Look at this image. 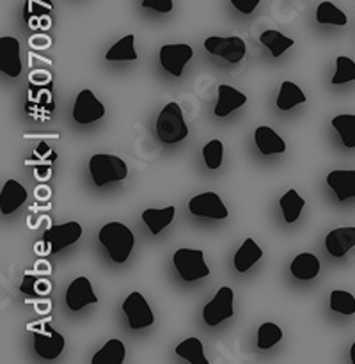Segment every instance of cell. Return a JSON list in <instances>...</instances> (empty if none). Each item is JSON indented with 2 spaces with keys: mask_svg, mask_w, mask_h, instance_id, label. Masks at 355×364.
I'll list each match as a JSON object with an SVG mask.
<instances>
[{
  "mask_svg": "<svg viewBox=\"0 0 355 364\" xmlns=\"http://www.w3.org/2000/svg\"><path fill=\"white\" fill-rule=\"evenodd\" d=\"M98 297L92 291L91 281L87 277H77L73 283L67 287L66 291V304L71 311H80L85 306L96 304Z\"/></svg>",
  "mask_w": 355,
  "mask_h": 364,
  "instance_id": "cell-14",
  "label": "cell"
},
{
  "mask_svg": "<svg viewBox=\"0 0 355 364\" xmlns=\"http://www.w3.org/2000/svg\"><path fill=\"white\" fill-rule=\"evenodd\" d=\"M160 64L165 71H169L173 77H181L183 75L185 66H187L188 60L194 55V50L190 45H163L160 48Z\"/></svg>",
  "mask_w": 355,
  "mask_h": 364,
  "instance_id": "cell-10",
  "label": "cell"
},
{
  "mask_svg": "<svg viewBox=\"0 0 355 364\" xmlns=\"http://www.w3.org/2000/svg\"><path fill=\"white\" fill-rule=\"evenodd\" d=\"M124 355V343L121 340H109L94 355H92L91 364H123Z\"/></svg>",
  "mask_w": 355,
  "mask_h": 364,
  "instance_id": "cell-22",
  "label": "cell"
},
{
  "mask_svg": "<svg viewBox=\"0 0 355 364\" xmlns=\"http://www.w3.org/2000/svg\"><path fill=\"white\" fill-rule=\"evenodd\" d=\"M25 201H27V191L20 181L9 180L4 183L2 192H0V212H2V215L14 213Z\"/></svg>",
  "mask_w": 355,
  "mask_h": 364,
  "instance_id": "cell-16",
  "label": "cell"
},
{
  "mask_svg": "<svg viewBox=\"0 0 355 364\" xmlns=\"http://www.w3.org/2000/svg\"><path fill=\"white\" fill-rule=\"evenodd\" d=\"M48 39H39V38H32L31 39V45H39V48H45V46H48Z\"/></svg>",
  "mask_w": 355,
  "mask_h": 364,
  "instance_id": "cell-38",
  "label": "cell"
},
{
  "mask_svg": "<svg viewBox=\"0 0 355 364\" xmlns=\"http://www.w3.org/2000/svg\"><path fill=\"white\" fill-rule=\"evenodd\" d=\"M350 361H351V364H355V343L351 345V348H350Z\"/></svg>",
  "mask_w": 355,
  "mask_h": 364,
  "instance_id": "cell-39",
  "label": "cell"
},
{
  "mask_svg": "<svg viewBox=\"0 0 355 364\" xmlns=\"http://www.w3.org/2000/svg\"><path fill=\"white\" fill-rule=\"evenodd\" d=\"M99 242L106 249L112 262L124 263L131 255L135 245V237L128 226L121 223H109L99 230Z\"/></svg>",
  "mask_w": 355,
  "mask_h": 364,
  "instance_id": "cell-1",
  "label": "cell"
},
{
  "mask_svg": "<svg viewBox=\"0 0 355 364\" xmlns=\"http://www.w3.org/2000/svg\"><path fill=\"white\" fill-rule=\"evenodd\" d=\"M279 206L280 210H283L284 220H286L288 224H293L295 220L300 217L302 210H304L305 206V201L300 198V194H298L295 188H290V191L279 199Z\"/></svg>",
  "mask_w": 355,
  "mask_h": 364,
  "instance_id": "cell-24",
  "label": "cell"
},
{
  "mask_svg": "<svg viewBox=\"0 0 355 364\" xmlns=\"http://www.w3.org/2000/svg\"><path fill=\"white\" fill-rule=\"evenodd\" d=\"M89 171L96 187H105L114 181H123L128 176V167L124 160L116 155H92L89 159Z\"/></svg>",
  "mask_w": 355,
  "mask_h": 364,
  "instance_id": "cell-3",
  "label": "cell"
},
{
  "mask_svg": "<svg viewBox=\"0 0 355 364\" xmlns=\"http://www.w3.org/2000/svg\"><path fill=\"white\" fill-rule=\"evenodd\" d=\"M355 80V63L350 59V57H337L336 59V73L332 77L334 85L346 84V82Z\"/></svg>",
  "mask_w": 355,
  "mask_h": 364,
  "instance_id": "cell-33",
  "label": "cell"
},
{
  "mask_svg": "<svg viewBox=\"0 0 355 364\" xmlns=\"http://www.w3.org/2000/svg\"><path fill=\"white\" fill-rule=\"evenodd\" d=\"M234 315V291L233 288L222 287L217 291L215 297L204 306L202 309V320L206 326L215 327L224 320L231 318Z\"/></svg>",
  "mask_w": 355,
  "mask_h": 364,
  "instance_id": "cell-5",
  "label": "cell"
},
{
  "mask_svg": "<svg viewBox=\"0 0 355 364\" xmlns=\"http://www.w3.org/2000/svg\"><path fill=\"white\" fill-rule=\"evenodd\" d=\"M174 213H176V208H174V206H165L163 210L149 208L142 213V220H144L146 226L149 228L151 235H158L160 231H163V228H167L173 223Z\"/></svg>",
  "mask_w": 355,
  "mask_h": 364,
  "instance_id": "cell-23",
  "label": "cell"
},
{
  "mask_svg": "<svg viewBox=\"0 0 355 364\" xmlns=\"http://www.w3.org/2000/svg\"><path fill=\"white\" fill-rule=\"evenodd\" d=\"M332 127L339 134L346 148H355V114H341L332 119Z\"/></svg>",
  "mask_w": 355,
  "mask_h": 364,
  "instance_id": "cell-29",
  "label": "cell"
},
{
  "mask_svg": "<svg viewBox=\"0 0 355 364\" xmlns=\"http://www.w3.org/2000/svg\"><path fill=\"white\" fill-rule=\"evenodd\" d=\"M204 48L212 55L222 57V59H226L231 64L240 63L245 57V52H247L245 41L241 38H238V36H229V38L209 36L204 41Z\"/></svg>",
  "mask_w": 355,
  "mask_h": 364,
  "instance_id": "cell-6",
  "label": "cell"
},
{
  "mask_svg": "<svg viewBox=\"0 0 355 364\" xmlns=\"http://www.w3.org/2000/svg\"><path fill=\"white\" fill-rule=\"evenodd\" d=\"M316 21L318 23H332V25H346L348 18L339 7L334 6L332 2H322L316 9Z\"/></svg>",
  "mask_w": 355,
  "mask_h": 364,
  "instance_id": "cell-30",
  "label": "cell"
},
{
  "mask_svg": "<svg viewBox=\"0 0 355 364\" xmlns=\"http://www.w3.org/2000/svg\"><path fill=\"white\" fill-rule=\"evenodd\" d=\"M259 2H261V0H231V4L234 6V9H238L240 13H244V14H251L252 11L258 7Z\"/></svg>",
  "mask_w": 355,
  "mask_h": 364,
  "instance_id": "cell-36",
  "label": "cell"
},
{
  "mask_svg": "<svg viewBox=\"0 0 355 364\" xmlns=\"http://www.w3.org/2000/svg\"><path fill=\"white\" fill-rule=\"evenodd\" d=\"M106 60H137V52H135V36L128 34L121 38L114 46H110L109 52L105 53Z\"/></svg>",
  "mask_w": 355,
  "mask_h": 364,
  "instance_id": "cell-28",
  "label": "cell"
},
{
  "mask_svg": "<svg viewBox=\"0 0 355 364\" xmlns=\"http://www.w3.org/2000/svg\"><path fill=\"white\" fill-rule=\"evenodd\" d=\"M121 308H123L124 315H126L128 326H130L131 331L146 329V327L153 326V322H155V315H153L148 301L138 291L128 295Z\"/></svg>",
  "mask_w": 355,
  "mask_h": 364,
  "instance_id": "cell-7",
  "label": "cell"
},
{
  "mask_svg": "<svg viewBox=\"0 0 355 364\" xmlns=\"http://www.w3.org/2000/svg\"><path fill=\"white\" fill-rule=\"evenodd\" d=\"M0 71L7 77H18L21 73L20 41L11 36L0 38Z\"/></svg>",
  "mask_w": 355,
  "mask_h": 364,
  "instance_id": "cell-12",
  "label": "cell"
},
{
  "mask_svg": "<svg viewBox=\"0 0 355 364\" xmlns=\"http://www.w3.org/2000/svg\"><path fill=\"white\" fill-rule=\"evenodd\" d=\"M280 340H283V329H280L279 326H275V323L266 322L258 329V347L261 348V350L273 347V345L279 343Z\"/></svg>",
  "mask_w": 355,
  "mask_h": 364,
  "instance_id": "cell-32",
  "label": "cell"
},
{
  "mask_svg": "<svg viewBox=\"0 0 355 364\" xmlns=\"http://www.w3.org/2000/svg\"><path fill=\"white\" fill-rule=\"evenodd\" d=\"M291 274L300 281L315 279L320 274V259L311 252H302L291 262Z\"/></svg>",
  "mask_w": 355,
  "mask_h": 364,
  "instance_id": "cell-21",
  "label": "cell"
},
{
  "mask_svg": "<svg viewBox=\"0 0 355 364\" xmlns=\"http://www.w3.org/2000/svg\"><path fill=\"white\" fill-rule=\"evenodd\" d=\"M188 210L195 217H208V219L217 220H222L229 215L226 205H224L220 196L215 194V192H204V194L192 198L190 203H188Z\"/></svg>",
  "mask_w": 355,
  "mask_h": 364,
  "instance_id": "cell-11",
  "label": "cell"
},
{
  "mask_svg": "<svg viewBox=\"0 0 355 364\" xmlns=\"http://www.w3.org/2000/svg\"><path fill=\"white\" fill-rule=\"evenodd\" d=\"M261 258L263 249L259 247L252 238H247V240L240 245L236 255H234V269H236V272L244 274L247 272L251 267H254Z\"/></svg>",
  "mask_w": 355,
  "mask_h": 364,
  "instance_id": "cell-20",
  "label": "cell"
},
{
  "mask_svg": "<svg viewBox=\"0 0 355 364\" xmlns=\"http://www.w3.org/2000/svg\"><path fill=\"white\" fill-rule=\"evenodd\" d=\"M298 103H305V95L302 92V89L290 80L283 82L279 96H277V107L280 110H291Z\"/></svg>",
  "mask_w": 355,
  "mask_h": 364,
  "instance_id": "cell-27",
  "label": "cell"
},
{
  "mask_svg": "<svg viewBox=\"0 0 355 364\" xmlns=\"http://www.w3.org/2000/svg\"><path fill=\"white\" fill-rule=\"evenodd\" d=\"M256 146L263 155H275V153L286 151V142L277 132H273L270 127H258L254 134Z\"/></svg>",
  "mask_w": 355,
  "mask_h": 364,
  "instance_id": "cell-19",
  "label": "cell"
},
{
  "mask_svg": "<svg viewBox=\"0 0 355 364\" xmlns=\"http://www.w3.org/2000/svg\"><path fill=\"white\" fill-rule=\"evenodd\" d=\"M156 135L165 144H176L188 135V127L185 123L183 110L176 102H170L163 107L156 119Z\"/></svg>",
  "mask_w": 355,
  "mask_h": 364,
  "instance_id": "cell-2",
  "label": "cell"
},
{
  "mask_svg": "<svg viewBox=\"0 0 355 364\" xmlns=\"http://www.w3.org/2000/svg\"><path fill=\"white\" fill-rule=\"evenodd\" d=\"M82 226L75 220L64 224H57V226H52L48 231H45V237H43V242L50 247V252H60L62 249L70 247L75 242L80 240L82 237Z\"/></svg>",
  "mask_w": 355,
  "mask_h": 364,
  "instance_id": "cell-8",
  "label": "cell"
},
{
  "mask_svg": "<svg viewBox=\"0 0 355 364\" xmlns=\"http://www.w3.org/2000/svg\"><path fill=\"white\" fill-rule=\"evenodd\" d=\"M247 103V96L244 92H240L238 89L231 87L227 84H220L219 85V102L215 105V116L217 117H226L229 116L233 110L240 109Z\"/></svg>",
  "mask_w": 355,
  "mask_h": 364,
  "instance_id": "cell-17",
  "label": "cell"
},
{
  "mask_svg": "<svg viewBox=\"0 0 355 364\" xmlns=\"http://www.w3.org/2000/svg\"><path fill=\"white\" fill-rule=\"evenodd\" d=\"M105 116V107L94 96L91 89H82L75 100L73 107V119L78 124H89L94 121L102 119Z\"/></svg>",
  "mask_w": 355,
  "mask_h": 364,
  "instance_id": "cell-9",
  "label": "cell"
},
{
  "mask_svg": "<svg viewBox=\"0 0 355 364\" xmlns=\"http://www.w3.org/2000/svg\"><path fill=\"white\" fill-rule=\"evenodd\" d=\"M327 185L332 188L339 201L355 198V171H332L327 176Z\"/></svg>",
  "mask_w": 355,
  "mask_h": 364,
  "instance_id": "cell-18",
  "label": "cell"
},
{
  "mask_svg": "<svg viewBox=\"0 0 355 364\" xmlns=\"http://www.w3.org/2000/svg\"><path fill=\"white\" fill-rule=\"evenodd\" d=\"M259 41H261L263 46L270 50L273 57H280L288 48L295 45V41L288 36H284L283 32L279 31H265L261 36H259Z\"/></svg>",
  "mask_w": 355,
  "mask_h": 364,
  "instance_id": "cell-25",
  "label": "cell"
},
{
  "mask_svg": "<svg viewBox=\"0 0 355 364\" xmlns=\"http://www.w3.org/2000/svg\"><path fill=\"white\" fill-rule=\"evenodd\" d=\"M144 9H155L156 13H170L173 0H142Z\"/></svg>",
  "mask_w": 355,
  "mask_h": 364,
  "instance_id": "cell-35",
  "label": "cell"
},
{
  "mask_svg": "<svg viewBox=\"0 0 355 364\" xmlns=\"http://www.w3.org/2000/svg\"><path fill=\"white\" fill-rule=\"evenodd\" d=\"M330 309L339 315L350 316L355 313V297L344 290H334L330 294Z\"/></svg>",
  "mask_w": 355,
  "mask_h": 364,
  "instance_id": "cell-31",
  "label": "cell"
},
{
  "mask_svg": "<svg viewBox=\"0 0 355 364\" xmlns=\"http://www.w3.org/2000/svg\"><path fill=\"white\" fill-rule=\"evenodd\" d=\"M325 247L334 258H343L348 251L355 247V228H336L325 237Z\"/></svg>",
  "mask_w": 355,
  "mask_h": 364,
  "instance_id": "cell-15",
  "label": "cell"
},
{
  "mask_svg": "<svg viewBox=\"0 0 355 364\" xmlns=\"http://www.w3.org/2000/svg\"><path fill=\"white\" fill-rule=\"evenodd\" d=\"M66 340L52 327H46V333H34V350L43 359H57L64 350Z\"/></svg>",
  "mask_w": 355,
  "mask_h": 364,
  "instance_id": "cell-13",
  "label": "cell"
},
{
  "mask_svg": "<svg viewBox=\"0 0 355 364\" xmlns=\"http://www.w3.org/2000/svg\"><path fill=\"white\" fill-rule=\"evenodd\" d=\"M176 354L192 364H209L204 355V347L197 338H188L176 347Z\"/></svg>",
  "mask_w": 355,
  "mask_h": 364,
  "instance_id": "cell-26",
  "label": "cell"
},
{
  "mask_svg": "<svg viewBox=\"0 0 355 364\" xmlns=\"http://www.w3.org/2000/svg\"><path fill=\"white\" fill-rule=\"evenodd\" d=\"M36 283H38V277L27 274V276L23 277V281H21V291L28 295H36V290H34Z\"/></svg>",
  "mask_w": 355,
  "mask_h": 364,
  "instance_id": "cell-37",
  "label": "cell"
},
{
  "mask_svg": "<svg viewBox=\"0 0 355 364\" xmlns=\"http://www.w3.org/2000/svg\"><path fill=\"white\" fill-rule=\"evenodd\" d=\"M222 155H224V144L217 139L209 141L208 144L202 148V159H204V164L208 169L215 171L219 169L220 164H222Z\"/></svg>",
  "mask_w": 355,
  "mask_h": 364,
  "instance_id": "cell-34",
  "label": "cell"
},
{
  "mask_svg": "<svg viewBox=\"0 0 355 364\" xmlns=\"http://www.w3.org/2000/svg\"><path fill=\"white\" fill-rule=\"evenodd\" d=\"M173 262L178 274L188 283L209 276V267L206 265L204 252L201 249H178L173 256Z\"/></svg>",
  "mask_w": 355,
  "mask_h": 364,
  "instance_id": "cell-4",
  "label": "cell"
}]
</instances>
